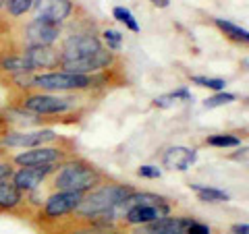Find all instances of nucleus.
Wrapping results in <instances>:
<instances>
[{
    "label": "nucleus",
    "instance_id": "nucleus-1",
    "mask_svg": "<svg viewBox=\"0 0 249 234\" xmlns=\"http://www.w3.org/2000/svg\"><path fill=\"white\" fill-rule=\"evenodd\" d=\"M108 178L98 166L79 155H73L65 162L56 164V170L50 174L46 184H50V193L54 191H71V193H89L96 186L108 183Z\"/></svg>",
    "mask_w": 249,
    "mask_h": 234
},
{
    "label": "nucleus",
    "instance_id": "nucleus-2",
    "mask_svg": "<svg viewBox=\"0 0 249 234\" xmlns=\"http://www.w3.org/2000/svg\"><path fill=\"white\" fill-rule=\"evenodd\" d=\"M81 98L83 93H48V91L27 89V91L11 93L9 104L36 116H62V114H73L75 108H79Z\"/></svg>",
    "mask_w": 249,
    "mask_h": 234
},
{
    "label": "nucleus",
    "instance_id": "nucleus-3",
    "mask_svg": "<svg viewBox=\"0 0 249 234\" xmlns=\"http://www.w3.org/2000/svg\"><path fill=\"white\" fill-rule=\"evenodd\" d=\"M131 193H135V189L127 183H116V181H108L104 184L91 189L89 193L83 195V201L77 207V212L73 216L77 217H85V220H91V217H98L106 212H110L116 205L124 201Z\"/></svg>",
    "mask_w": 249,
    "mask_h": 234
},
{
    "label": "nucleus",
    "instance_id": "nucleus-4",
    "mask_svg": "<svg viewBox=\"0 0 249 234\" xmlns=\"http://www.w3.org/2000/svg\"><path fill=\"white\" fill-rule=\"evenodd\" d=\"M73 155H75L73 141L65 139V141L54 145H42V147H34V150L19 151L11 155V162L17 168H36V166H54V164H60L73 158Z\"/></svg>",
    "mask_w": 249,
    "mask_h": 234
},
{
    "label": "nucleus",
    "instance_id": "nucleus-5",
    "mask_svg": "<svg viewBox=\"0 0 249 234\" xmlns=\"http://www.w3.org/2000/svg\"><path fill=\"white\" fill-rule=\"evenodd\" d=\"M62 37V25L52 23L48 19H29L21 25L17 35L13 37L19 50L42 48V46H54Z\"/></svg>",
    "mask_w": 249,
    "mask_h": 234
},
{
    "label": "nucleus",
    "instance_id": "nucleus-6",
    "mask_svg": "<svg viewBox=\"0 0 249 234\" xmlns=\"http://www.w3.org/2000/svg\"><path fill=\"white\" fill-rule=\"evenodd\" d=\"M85 193H71V191H54L50 193L46 201L40 205V209L36 212V222L40 224V228L50 224H56L60 220H65L67 216H71L77 212V207L83 201Z\"/></svg>",
    "mask_w": 249,
    "mask_h": 234
},
{
    "label": "nucleus",
    "instance_id": "nucleus-7",
    "mask_svg": "<svg viewBox=\"0 0 249 234\" xmlns=\"http://www.w3.org/2000/svg\"><path fill=\"white\" fill-rule=\"evenodd\" d=\"M100 48H104L102 40H100V35L91 29V25H88V27L77 25L73 31H69L67 35L60 37L58 50H60L62 62H71V60H79V58L89 56V54L98 52Z\"/></svg>",
    "mask_w": 249,
    "mask_h": 234
},
{
    "label": "nucleus",
    "instance_id": "nucleus-8",
    "mask_svg": "<svg viewBox=\"0 0 249 234\" xmlns=\"http://www.w3.org/2000/svg\"><path fill=\"white\" fill-rule=\"evenodd\" d=\"M67 137L56 135L52 129H36V131H13L9 129L0 137V147L2 150H34V147H42V145H54L65 141Z\"/></svg>",
    "mask_w": 249,
    "mask_h": 234
},
{
    "label": "nucleus",
    "instance_id": "nucleus-9",
    "mask_svg": "<svg viewBox=\"0 0 249 234\" xmlns=\"http://www.w3.org/2000/svg\"><path fill=\"white\" fill-rule=\"evenodd\" d=\"M116 67H123L119 54H114V52L106 50V48H100L98 52H93L85 58L62 62L60 71L73 73V75H98V73L110 71V68H116Z\"/></svg>",
    "mask_w": 249,
    "mask_h": 234
},
{
    "label": "nucleus",
    "instance_id": "nucleus-10",
    "mask_svg": "<svg viewBox=\"0 0 249 234\" xmlns=\"http://www.w3.org/2000/svg\"><path fill=\"white\" fill-rule=\"evenodd\" d=\"M13 214V216H27L34 217V209L27 203V193H23L13 178H2L0 181V216Z\"/></svg>",
    "mask_w": 249,
    "mask_h": 234
},
{
    "label": "nucleus",
    "instance_id": "nucleus-11",
    "mask_svg": "<svg viewBox=\"0 0 249 234\" xmlns=\"http://www.w3.org/2000/svg\"><path fill=\"white\" fill-rule=\"evenodd\" d=\"M29 13L31 19H48L62 25L75 13V2L73 0H36Z\"/></svg>",
    "mask_w": 249,
    "mask_h": 234
},
{
    "label": "nucleus",
    "instance_id": "nucleus-12",
    "mask_svg": "<svg viewBox=\"0 0 249 234\" xmlns=\"http://www.w3.org/2000/svg\"><path fill=\"white\" fill-rule=\"evenodd\" d=\"M173 212V201H166V203H160V205H133L129 207L127 212L123 214V224L124 226H143V224H150V222H156L160 217H166Z\"/></svg>",
    "mask_w": 249,
    "mask_h": 234
},
{
    "label": "nucleus",
    "instance_id": "nucleus-13",
    "mask_svg": "<svg viewBox=\"0 0 249 234\" xmlns=\"http://www.w3.org/2000/svg\"><path fill=\"white\" fill-rule=\"evenodd\" d=\"M29 60V67L34 73H52L60 71V50L56 46H42V48H27L23 50Z\"/></svg>",
    "mask_w": 249,
    "mask_h": 234
},
{
    "label": "nucleus",
    "instance_id": "nucleus-14",
    "mask_svg": "<svg viewBox=\"0 0 249 234\" xmlns=\"http://www.w3.org/2000/svg\"><path fill=\"white\" fill-rule=\"evenodd\" d=\"M56 170V164L54 166H36V168H19L13 172V183L19 186L23 193L29 191H37L42 184H46V181L50 178V174Z\"/></svg>",
    "mask_w": 249,
    "mask_h": 234
},
{
    "label": "nucleus",
    "instance_id": "nucleus-15",
    "mask_svg": "<svg viewBox=\"0 0 249 234\" xmlns=\"http://www.w3.org/2000/svg\"><path fill=\"white\" fill-rule=\"evenodd\" d=\"M191 220L193 217L189 216H166L150 224L135 226L131 234H185V228Z\"/></svg>",
    "mask_w": 249,
    "mask_h": 234
},
{
    "label": "nucleus",
    "instance_id": "nucleus-16",
    "mask_svg": "<svg viewBox=\"0 0 249 234\" xmlns=\"http://www.w3.org/2000/svg\"><path fill=\"white\" fill-rule=\"evenodd\" d=\"M196 158H197L196 150H191V147H183V145H175V147H168V150L162 153V166L168 168V170L185 172L187 168L193 166Z\"/></svg>",
    "mask_w": 249,
    "mask_h": 234
},
{
    "label": "nucleus",
    "instance_id": "nucleus-17",
    "mask_svg": "<svg viewBox=\"0 0 249 234\" xmlns=\"http://www.w3.org/2000/svg\"><path fill=\"white\" fill-rule=\"evenodd\" d=\"M214 25L222 31L227 40L235 42V44H241V46H247V42H249L247 29H243L241 25H235L232 21H227V19H214Z\"/></svg>",
    "mask_w": 249,
    "mask_h": 234
},
{
    "label": "nucleus",
    "instance_id": "nucleus-18",
    "mask_svg": "<svg viewBox=\"0 0 249 234\" xmlns=\"http://www.w3.org/2000/svg\"><path fill=\"white\" fill-rule=\"evenodd\" d=\"M191 191L197 193V199L201 203H227L231 199L229 193H224L216 186H208V184H189Z\"/></svg>",
    "mask_w": 249,
    "mask_h": 234
},
{
    "label": "nucleus",
    "instance_id": "nucleus-19",
    "mask_svg": "<svg viewBox=\"0 0 249 234\" xmlns=\"http://www.w3.org/2000/svg\"><path fill=\"white\" fill-rule=\"evenodd\" d=\"M191 100V91L189 89H177L173 93H164V96H158L154 100V106L156 108H170V106H175V104H181V102H189Z\"/></svg>",
    "mask_w": 249,
    "mask_h": 234
},
{
    "label": "nucleus",
    "instance_id": "nucleus-20",
    "mask_svg": "<svg viewBox=\"0 0 249 234\" xmlns=\"http://www.w3.org/2000/svg\"><path fill=\"white\" fill-rule=\"evenodd\" d=\"M206 145L216 147V150H227V147H239L241 145V137L232 135V133H218V135H210L206 137Z\"/></svg>",
    "mask_w": 249,
    "mask_h": 234
},
{
    "label": "nucleus",
    "instance_id": "nucleus-21",
    "mask_svg": "<svg viewBox=\"0 0 249 234\" xmlns=\"http://www.w3.org/2000/svg\"><path fill=\"white\" fill-rule=\"evenodd\" d=\"M36 0H6L4 6H2V11L6 17H11V19H19L23 17V15H27L31 11V4H34Z\"/></svg>",
    "mask_w": 249,
    "mask_h": 234
},
{
    "label": "nucleus",
    "instance_id": "nucleus-22",
    "mask_svg": "<svg viewBox=\"0 0 249 234\" xmlns=\"http://www.w3.org/2000/svg\"><path fill=\"white\" fill-rule=\"evenodd\" d=\"M112 17L119 21V23H123L124 27H127L129 31H133V33H139V23L135 21V17H133V13H131L129 9H124V6H114L112 9Z\"/></svg>",
    "mask_w": 249,
    "mask_h": 234
},
{
    "label": "nucleus",
    "instance_id": "nucleus-23",
    "mask_svg": "<svg viewBox=\"0 0 249 234\" xmlns=\"http://www.w3.org/2000/svg\"><path fill=\"white\" fill-rule=\"evenodd\" d=\"M100 40H102V46L106 50H110L114 54H119L123 48V33H119L116 29H104Z\"/></svg>",
    "mask_w": 249,
    "mask_h": 234
},
{
    "label": "nucleus",
    "instance_id": "nucleus-24",
    "mask_svg": "<svg viewBox=\"0 0 249 234\" xmlns=\"http://www.w3.org/2000/svg\"><path fill=\"white\" fill-rule=\"evenodd\" d=\"M193 85L197 87H206V89H212V91H224L227 87V81L224 79H216V77H201V75H196V77H189Z\"/></svg>",
    "mask_w": 249,
    "mask_h": 234
},
{
    "label": "nucleus",
    "instance_id": "nucleus-25",
    "mask_svg": "<svg viewBox=\"0 0 249 234\" xmlns=\"http://www.w3.org/2000/svg\"><path fill=\"white\" fill-rule=\"evenodd\" d=\"M237 96L235 93H229V91H216L214 96H210L204 100V108L206 110H212V108H218V106H227L231 102H235Z\"/></svg>",
    "mask_w": 249,
    "mask_h": 234
},
{
    "label": "nucleus",
    "instance_id": "nucleus-26",
    "mask_svg": "<svg viewBox=\"0 0 249 234\" xmlns=\"http://www.w3.org/2000/svg\"><path fill=\"white\" fill-rule=\"evenodd\" d=\"M185 234H212V228H210L208 224H201L193 217V220L189 222V226L185 228Z\"/></svg>",
    "mask_w": 249,
    "mask_h": 234
},
{
    "label": "nucleus",
    "instance_id": "nucleus-27",
    "mask_svg": "<svg viewBox=\"0 0 249 234\" xmlns=\"http://www.w3.org/2000/svg\"><path fill=\"white\" fill-rule=\"evenodd\" d=\"M137 176H142V178H160L162 176V170L158 168V166H142V168H137Z\"/></svg>",
    "mask_w": 249,
    "mask_h": 234
},
{
    "label": "nucleus",
    "instance_id": "nucleus-28",
    "mask_svg": "<svg viewBox=\"0 0 249 234\" xmlns=\"http://www.w3.org/2000/svg\"><path fill=\"white\" fill-rule=\"evenodd\" d=\"M231 232L232 234H249V226L243 222V224H235V226H232V228H231Z\"/></svg>",
    "mask_w": 249,
    "mask_h": 234
},
{
    "label": "nucleus",
    "instance_id": "nucleus-29",
    "mask_svg": "<svg viewBox=\"0 0 249 234\" xmlns=\"http://www.w3.org/2000/svg\"><path fill=\"white\" fill-rule=\"evenodd\" d=\"M11 129V124L9 122H6V118H4V114L2 112H0V137H2L4 135V133L6 131H9Z\"/></svg>",
    "mask_w": 249,
    "mask_h": 234
},
{
    "label": "nucleus",
    "instance_id": "nucleus-30",
    "mask_svg": "<svg viewBox=\"0 0 249 234\" xmlns=\"http://www.w3.org/2000/svg\"><path fill=\"white\" fill-rule=\"evenodd\" d=\"M150 2H152L154 6H158V9H166L170 0H150Z\"/></svg>",
    "mask_w": 249,
    "mask_h": 234
},
{
    "label": "nucleus",
    "instance_id": "nucleus-31",
    "mask_svg": "<svg viewBox=\"0 0 249 234\" xmlns=\"http://www.w3.org/2000/svg\"><path fill=\"white\" fill-rule=\"evenodd\" d=\"M4 2H6V0H0V11H2V6H4Z\"/></svg>",
    "mask_w": 249,
    "mask_h": 234
},
{
    "label": "nucleus",
    "instance_id": "nucleus-32",
    "mask_svg": "<svg viewBox=\"0 0 249 234\" xmlns=\"http://www.w3.org/2000/svg\"><path fill=\"white\" fill-rule=\"evenodd\" d=\"M2 54H4V50H2V48H0V56H2Z\"/></svg>",
    "mask_w": 249,
    "mask_h": 234
}]
</instances>
